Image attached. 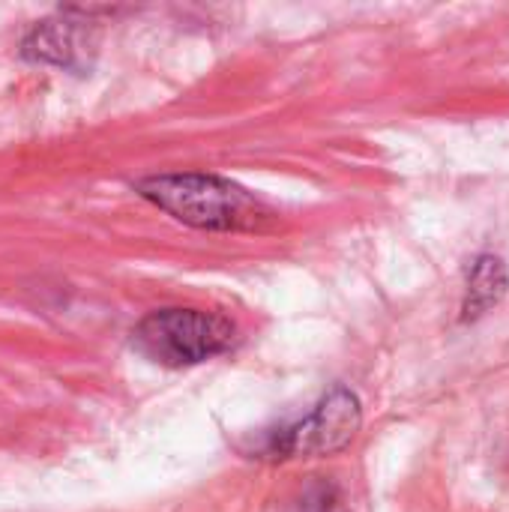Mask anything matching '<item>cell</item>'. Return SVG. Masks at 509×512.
<instances>
[{"label":"cell","instance_id":"3","mask_svg":"<svg viewBox=\"0 0 509 512\" xmlns=\"http://www.w3.org/2000/svg\"><path fill=\"white\" fill-rule=\"evenodd\" d=\"M363 411L360 399L348 387H333L309 417L294 426L279 429L270 441L273 459H309V456H333L342 453L360 432Z\"/></svg>","mask_w":509,"mask_h":512},{"label":"cell","instance_id":"5","mask_svg":"<svg viewBox=\"0 0 509 512\" xmlns=\"http://www.w3.org/2000/svg\"><path fill=\"white\" fill-rule=\"evenodd\" d=\"M507 294V267L501 258L483 255L468 279V300H465V315L477 318L486 309H492L501 297Z\"/></svg>","mask_w":509,"mask_h":512},{"label":"cell","instance_id":"2","mask_svg":"<svg viewBox=\"0 0 509 512\" xmlns=\"http://www.w3.org/2000/svg\"><path fill=\"white\" fill-rule=\"evenodd\" d=\"M237 339L234 321L201 309L150 312L132 333L135 348L159 366H195L225 354Z\"/></svg>","mask_w":509,"mask_h":512},{"label":"cell","instance_id":"1","mask_svg":"<svg viewBox=\"0 0 509 512\" xmlns=\"http://www.w3.org/2000/svg\"><path fill=\"white\" fill-rule=\"evenodd\" d=\"M135 189L177 222L201 231H255L270 219V210L255 195L216 174H153Z\"/></svg>","mask_w":509,"mask_h":512},{"label":"cell","instance_id":"4","mask_svg":"<svg viewBox=\"0 0 509 512\" xmlns=\"http://www.w3.org/2000/svg\"><path fill=\"white\" fill-rule=\"evenodd\" d=\"M81 21H42L30 39L24 42V51L27 57H36V60H51V63H60V66H72L78 54H84V45H87V36L78 30Z\"/></svg>","mask_w":509,"mask_h":512}]
</instances>
